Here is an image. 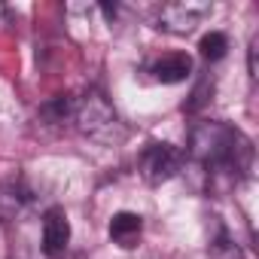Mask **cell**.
<instances>
[{"label":"cell","instance_id":"cell-1","mask_svg":"<svg viewBox=\"0 0 259 259\" xmlns=\"http://www.w3.org/2000/svg\"><path fill=\"white\" fill-rule=\"evenodd\" d=\"M189 159H195L198 165L220 171V174H247L253 165V144L241 128L210 119V122H198L189 132Z\"/></svg>","mask_w":259,"mask_h":259},{"label":"cell","instance_id":"cell-2","mask_svg":"<svg viewBox=\"0 0 259 259\" xmlns=\"http://www.w3.org/2000/svg\"><path fill=\"white\" fill-rule=\"evenodd\" d=\"M70 125L76 132H82L89 141H98V144H119L125 141V125L119 119V113L113 110V104L98 92V89H89L82 92L79 98H73V119Z\"/></svg>","mask_w":259,"mask_h":259},{"label":"cell","instance_id":"cell-3","mask_svg":"<svg viewBox=\"0 0 259 259\" xmlns=\"http://www.w3.org/2000/svg\"><path fill=\"white\" fill-rule=\"evenodd\" d=\"M213 7L204 4V0H174V4H165L156 16V28L174 37H186L192 34L204 19H210Z\"/></svg>","mask_w":259,"mask_h":259},{"label":"cell","instance_id":"cell-4","mask_svg":"<svg viewBox=\"0 0 259 259\" xmlns=\"http://www.w3.org/2000/svg\"><path fill=\"white\" fill-rule=\"evenodd\" d=\"M183 153L174 147V144H150L141 156V171L147 177V183L159 186L165 180H171L180 168H183Z\"/></svg>","mask_w":259,"mask_h":259},{"label":"cell","instance_id":"cell-5","mask_svg":"<svg viewBox=\"0 0 259 259\" xmlns=\"http://www.w3.org/2000/svg\"><path fill=\"white\" fill-rule=\"evenodd\" d=\"M70 244V223L61 207H49L43 213V232H40V247L49 259H61Z\"/></svg>","mask_w":259,"mask_h":259},{"label":"cell","instance_id":"cell-6","mask_svg":"<svg viewBox=\"0 0 259 259\" xmlns=\"http://www.w3.org/2000/svg\"><path fill=\"white\" fill-rule=\"evenodd\" d=\"M150 73H153L156 82H165V85L183 82V79L192 76V58L186 52H168V55H162L150 64Z\"/></svg>","mask_w":259,"mask_h":259},{"label":"cell","instance_id":"cell-7","mask_svg":"<svg viewBox=\"0 0 259 259\" xmlns=\"http://www.w3.org/2000/svg\"><path fill=\"white\" fill-rule=\"evenodd\" d=\"M141 232H144V220H141L138 213H132V210H119V213H113V220H110V241L119 244L122 250L138 247Z\"/></svg>","mask_w":259,"mask_h":259},{"label":"cell","instance_id":"cell-8","mask_svg":"<svg viewBox=\"0 0 259 259\" xmlns=\"http://www.w3.org/2000/svg\"><path fill=\"white\" fill-rule=\"evenodd\" d=\"M40 119H46V125H64L73 119V95H55L52 101H46L40 107Z\"/></svg>","mask_w":259,"mask_h":259},{"label":"cell","instance_id":"cell-9","mask_svg":"<svg viewBox=\"0 0 259 259\" xmlns=\"http://www.w3.org/2000/svg\"><path fill=\"white\" fill-rule=\"evenodd\" d=\"M198 49H201V58H204V61H220V58L226 55V49H229V37H226L223 31H210V34L201 37Z\"/></svg>","mask_w":259,"mask_h":259},{"label":"cell","instance_id":"cell-10","mask_svg":"<svg viewBox=\"0 0 259 259\" xmlns=\"http://www.w3.org/2000/svg\"><path fill=\"white\" fill-rule=\"evenodd\" d=\"M210 256L213 259H241V250H238V244L226 232H220V238L210 244Z\"/></svg>","mask_w":259,"mask_h":259},{"label":"cell","instance_id":"cell-11","mask_svg":"<svg viewBox=\"0 0 259 259\" xmlns=\"http://www.w3.org/2000/svg\"><path fill=\"white\" fill-rule=\"evenodd\" d=\"M256 49H259V37H253L250 52H247V70H250V79L253 82H256Z\"/></svg>","mask_w":259,"mask_h":259}]
</instances>
